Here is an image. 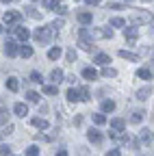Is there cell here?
Masks as SVG:
<instances>
[{
	"label": "cell",
	"mask_w": 154,
	"mask_h": 156,
	"mask_svg": "<svg viewBox=\"0 0 154 156\" xmlns=\"http://www.w3.org/2000/svg\"><path fill=\"white\" fill-rule=\"evenodd\" d=\"M59 5H61L59 0H44V7H46V9H56Z\"/></svg>",
	"instance_id": "d590c367"
},
{
	"label": "cell",
	"mask_w": 154,
	"mask_h": 156,
	"mask_svg": "<svg viewBox=\"0 0 154 156\" xmlns=\"http://www.w3.org/2000/svg\"><path fill=\"white\" fill-rule=\"evenodd\" d=\"M5 54L11 56V58L20 54V48H17V44L13 41V39H7V44H5Z\"/></svg>",
	"instance_id": "5b68a950"
},
{
	"label": "cell",
	"mask_w": 154,
	"mask_h": 156,
	"mask_svg": "<svg viewBox=\"0 0 154 156\" xmlns=\"http://www.w3.org/2000/svg\"><path fill=\"white\" fill-rule=\"evenodd\" d=\"M13 130H15V128H13V124H5V126H2V130H0V132H2V134L7 136V134H11Z\"/></svg>",
	"instance_id": "ab89813d"
},
{
	"label": "cell",
	"mask_w": 154,
	"mask_h": 156,
	"mask_svg": "<svg viewBox=\"0 0 154 156\" xmlns=\"http://www.w3.org/2000/svg\"><path fill=\"white\" fill-rule=\"evenodd\" d=\"M54 156H67V152H65V150H59V152H56Z\"/></svg>",
	"instance_id": "f907efd6"
},
{
	"label": "cell",
	"mask_w": 154,
	"mask_h": 156,
	"mask_svg": "<svg viewBox=\"0 0 154 156\" xmlns=\"http://www.w3.org/2000/svg\"><path fill=\"white\" fill-rule=\"evenodd\" d=\"M91 33H93V39H98V37L109 39V37H113V30H111V28H93Z\"/></svg>",
	"instance_id": "9c48e42d"
},
{
	"label": "cell",
	"mask_w": 154,
	"mask_h": 156,
	"mask_svg": "<svg viewBox=\"0 0 154 156\" xmlns=\"http://www.w3.org/2000/svg\"><path fill=\"white\" fill-rule=\"evenodd\" d=\"M143 2H150V0H143Z\"/></svg>",
	"instance_id": "9f6ffc18"
},
{
	"label": "cell",
	"mask_w": 154,
	"mask_h": 156,
	"mask_svg": "<svg viewBox=\"0 0 154 156\" xmlns=\"http://www.w3.org/2000/svg\"><path fill=\"white\" fill-rule=\"evenodd\" d=\"M137 76L141 78V80H150V78H152V69L150 67H139L137 69Z\"/></svg>",
	"instance_id": "ffe728a7"
},
{
	"label": "cell",
	"mask_w": 154,
	"mask_h": 156,
	"mask_svg": "<svg viewBox=\"0 0 154 156\" xmlns=\"http://www.w3.org/2000/svg\"><path fill=\"white\" fill-rule=\"evenodd\" d=\"M78 98H81V102H87L89 98H91L89 89H87V87H81V89H78Z\"/></svg>",
	"instance_id": "f1b7e54d"
},
{
	"label": "cell",
	"mask_w": 154,
	"mask_h": 156,
	"mask_svg": "<svg viewBox=\"0 0 154 156\" xmlns=\"http://www.w3.org/2000/svg\"><path fill=\"white\" fill-rule=\"evenodd\" d=\"M7 30H11L17 39H20V41H26V39L30 37V30H28V28H24V26H13V28H7Z\"/></svg>",
	"instance_id": "3957f363"
},
{
	"label": "cell",
	"mask_w": 154,
	"mask_h": 156,
	"mask_svg": "<svg viewBox=\"0 0 154 156\" xmlns=\"http://www.w3.org/2000/svg\"><path fill=\"white\" fill-rule=\"evenodd\" d=\"M35 141H50V136H46V134H39V132H37V134H35Z\"/></svg>",
	"instance_id": "ee69618b"
},
{
	"label": "cell",
	"mask_w": 154,
	"mask_h": 156,
	"mask_svg": "<svg viewBox=\"0 0 154 156\" xmlns=\"http://www.w3.org/2000/svg\"><path fill=\"white\" fill-rule=\"evenodd\" d=\"M81 124H83V117L76 115V117H74V126H81Z\"/></svg>",
	"instance_id": "bcb514c9"
},
{
	"label": "cell",
	"mask_w": 154,
	"mask_h": 156,
	"mask_svg": "<svg viewBox=\"0 0 154 156\" xmlns=\"http://www.w3.org/2000/svg\"><path fill=\"white\" fill-rule=\"evenodd\" d=\"M128 2H130V0H128Z\"/></svg>",
	"instance_id": "680465c9"
},
{
	"label": "cell",
	"mask_w": 154,
	"mask_h": 156,
	"mask_svg": "<svg viewBox=\"0 0 154 156\" xmlns=\"http://www.w3.org/2000/svg\"><path fill=\"white\" fill-rule=\"evenodd\" d=\"M26 100L33 102V104H37V102H39V93H37V91H28L26 93Z\"/></svg>",
	"instance_id": "836d02e7"
},
{
	"label": "cell",
	"mask_w": 154,
	"mask_h": 156,
	"mask_svg": "<svg viewBox=\"0 0 154 156\" xmlns=\"http://www.w3.org/2000/svg\"><path fill=\"white\" fill-rule=\"evenodd\" d=\"M24 13H26V15H28L30 20H41V13L37 11L35 7H26V9H24Z\"/></svg>",
	"instance_id": "cb8c5ba5"
},
{
	"label": "cell",
	"mask_w": 154,
	"mask_h": 156,
	"mask_svg": "<svg viewBox=\"0 0 154 156\" xmlns=\"http://www.w3.org/2000/svg\"><path fill=\"white\" fill-rule=\"evenodd\" d=\"M22 20V13L20 11H5V24H17Z\"/></svg>",
	"instance_id": "8992f818"
},
{
	"label": "cell",
	"mask_w": 154,
	"mask_h": 156,
	"mask_svg": "<svg viewBox=\"0 0 154 156\" xmlns=\"http://www.w3.org/2000/svg\"><path fill=\"white\" fill-rule=\"evenodd\" d=\"M13 113H15L17 117H24V115H28V106L22 104V102H17V104L13 106Z\"/></svg>",
	"instance_id": "9a60e30c"
},
{
	"label": "cell",
	"mask_w": 154,
	"mask_h": 156,
	"mask_svg": "<svg viewBox=\"0 0 154 156\" xmlns=\"http://www.w3.org/2000/svg\"><path fill=\"white\" fill-rule=\"evenodd\" d=\"M139 141H141V143H145V145H150V143L154 141V134H152V130H150V128L139 130Z\"/></svg>",
	"instance_id": "ba28073f"
},
{
	"label": "cell",
	"mask_w": 154,
	"mask_h": 156,
	"mask_svg": "<svg viewBox=\"0 0 154 156\" xmlns=\"http://www.w3.org/2000/svg\"><path fill=\"white\" fill-rule=\"evenodd\" d=\"M150 69H152V74H154V61H152V63H150Z\"/></svg>",
	"instance_id": "f5cc1de1"
},
{
	"label": "cell",
	"mask_w": 154,
	"mask_h": 156,
	"mask_svg": "<svg viewBox=\"0 0 154 156\" xmlns=\"http://www.w3.org/2000/svg\"><path fill=\"white\" fill-rule=\"evenodd\" d=\"M124 126H126V122L122 119V117H113L111 119V128L113 130H124Z\"/></svg>",
	"instance_id": "44dd1931"
},
{
	"label": "cell",
	"mask_w": 154,
	"mask_h": 156,
	"mask_svg": "<svg viewBox=\"0 0 154 156\" xmlns=\"http://www.w3.org/2000/svg\"><path fill=\"white\" fill-rule=\"evenodd\" d=\"M0 2H5V5H9V2H15V0H0Z\"/></svg>",
	"instance_id": "816d5d0a"
},
{
	"label": "cell",
	"mask_w": 154,
	"mask_h": 156,
	"mask_svg": "<svg viewBox=\"0 0 154 156\" xmlns=\"http://www.w3.org/2000/svg\"><path fill=\"white\" fill-rule=\"evenodd\" d=\"M63 24H65V22H63V20H54V22H52L50 26H52L54 30H59V28H63Z\"/></svg>",
	"instance_id": "b9f144b4"
},
{
	"label": "cell",
	"mask_w": 154,
	"mask_h": 156,
	"mask_svg": "<svg viewBox=\"0 0 154 156\" xmlns=\"http://www.w3.org/2000/svg\"><path fill=\"white\" fill-rule=\"evenodd\" d=\"M78 154H81V156H89V152H87V147H78Z\"/></svg>",
	"instance_id": "7dc6e473"
},
{
	"label": "cell",
	"mask_w": 154,
	"mask_h": 156,
	"mask_svg": "<svg viewBox=\"0 0 154 156\" xmlns=\"http://www.w3.org/2000/svg\"><path fill=\"white\" fill-rule=\"evenodd\" d=\"M54 11L59 13V15H65V13H67V7H65V5H59V7L54 9Z\"/></svg>",
	"instance_id": "7bdbcfd3"
},
{
	"label": "cell",
	"mask_w": 154,
	"mask_h": 156,
	"mask_svg": "<svg viewBox=\"0 0 154 156\" xmlns=\"http://www.w3.org/2000/svg\"><path fill=\"white\" fill-rule=\"evenodd\" d=\"M76 17H78V22H81V24H85V26H87V24H91V20H93V13H91V11H81V13L76 15Z\"/></svg>",
	"instance_id": "7c38bea8"
},
{
	"label": "cell",
	"mask_w": 154,
	"mask_h": 156,
	"mask_svg": "<svg viewBox=\"0 0 154 156\" xmlns=\"http://www.w3.org/2000/svg\"><path fill=\"white\" fill-rule=\"evenodd\" d=\"M111 9H124V5H120V2H113V5H111Z\"/></svg>",
	"instance_id": "c3c4849f"
},
{
	"label": "cell",
	"mask_w": 154,
	"mask_h": 156,
	"mask_svg": "<svg viewBox=\"0 0 154 156\" xmlns=\"http://www.w3.org/2000/svg\"><path fill=\"white\" fill-rule=\"evenodd\" d=\"M106 156H122V154H120V150H109Z\"/></svg>",
	"instance_id": "f6af8a7d"
},
{
	"label": "cell",
	"mask_w": 154,
	"mask_h": 156,
	"mask_svg": "<svg viewBox=\"0 0 154 156\" xmlns=\"http://www.w3.org/2000/svg\"><path fill=\"white\" fill-rule=\"evenodd\" d=\"M124 24H126V22H124L122 17H113V20H111V26H113V28H122Z\"/></svg>",
	"instance_id": "e575fe53"
},
{
	"label": "cell",
	"mask_w": 154,
	"mask_h": 156,
	"mask_svg": "<svg viewBox=\"0 0 154 156\" xmlns=\"http://www.w3.org/2000/svg\"><path fill=\"white\" fill-rule=\"evenodd\" d=\"M59 56H61V48H50V52H48V58H50V61H56Z\"/></svg>",
	"instance_id": "d6a6232c"
},
{
	"label": "cell",
	"mask_w": 154,
	"mask_h": 156,
	"mask_svg": "<svg viewBox=\"0 0 154 156\" xmlns=\"http://www.w3.org/2000/svg\"><path fill=\"white\" fill-rule=\"evenodd\" d=\"M115 111V102L113 100H104L102 102V113H113Z\"/></svg>",
	"instance_id": "83f0119b"
},
{
	"label": "cell",
	"mask_w": 154,
	"mask_h": 156,
	"mask_svg": "<svg viewBox=\"0 0 154 156\" xmlns=\"http://www.w3.org/2000/svg\"><path fill=\"white\" fill-rule=\"evenodd\" d=\"M83 78H87V80H95V78H98V72H95L93 67H85L83 69Z\"/></svg>",
	"instance_id": "7402d4cb"
},
{
	"label": "cell",
	"mask_w": 154,
	"mask_h": 156,
	"mask_svg": "<svg viewBox=\"0 0 154 156\" xmlns=\"http://www.w3.org/2000/svg\"><path fill=\"white\" fill-rule=\"evenodd\" d=\"M54 28L52 26H41V28H37L35 33H33V37H35V41H39V44H50L52 41V37H54Z\"/></svg>",
	"instance_id": "6da1fadb"
},
{
	"label": "cell",
	"mask_w": 154,
	"mask_h": 156,
	"mask_svg": "<svg viewBox=\"0 0 154 156\" xmlns=\"http://www.w3.org/2000/svg\"><path fill=\"white\" fill-rule=\"evenodd\" d=\"M7 89L15 93L17 89H20V80H17V78H15V76H11V78H7Z\"/></svg>",
	"instance_id": "ac0fdd59"
},
{
	"label": "cell",
	"mask_w": 154,
	"mask_h": 156,
	"mask_svg": "<svg viewBox=\"0 0 154 156\" xmlns=\"http://www.w3.org/2000/svg\"><path fill=\"white\" fill-rule=\"evenodd\" d=\"M9 108L7 106H2V108H0V126H5V124H9Z\"/></svg>",
	"instance_id": "d4e9b609"
},
{
	"label": "cell",
	"mask_w": 154,
	"mask_h": 156,
	"mask_svg": "<svg viewBox=\"0 0 154 156\" xmlns=\"http://www.w3.org/2000/svg\"><path fill=\"white\" fill-rule=\"evenodd\" d=\"M109 134H111V139H113V141H117V143H128V141H130L128 132H124V130H111Z\"/></svg>",
	"instance_id": "277c9868"
},
{
	"label": "cell",
	"mask_w": 154,
	"mask_h": 156,
	"mask_svg": "<svg viewBox=\"0 0 154 156\" xmlns=\"http://www.w3.org/2000/svg\"><path fill=\"white\" fill-rule=\"evenodd\" d=\"M93 124L104 126V124H106V117H104V113H95V115H93Z\"/></svg>",
	"instance_id": "1f68e13d"
},
{
	"label": "cell",
	"mask_w": 154,
	"mask_h": 156,
	"mask_svg": "<svg viewBox=\"0 0 154 156\" xmlns=\"http://www.w3.org/2000/svg\"><path fill=\"white\" fill-rule=\"evenodd\" d=\"M150 95H152V87H150V85H145V87H141V89L137 91V100L145 102V100H148Z\"/></svg>",
	"instance_id": "30bf717a"
},
{
	"label": "cell",
	"mask_w": 154,
	"mask_h": 156,
	"mask_svg": "<svg viewBox=\"0 0 154 156\" xmlns=\"http://www.w3.org/2000/svg\"><path fill=\"white\" fill-rule=\"evenodd\" d=\"M124 37H126L128 44H134V41H137V37H139V30L137 28H126L124 30Z\"/></svg>",
	"instance_id": "8fae6325"
},
{
	"label": "cell",
	"mask_w": 154,
	"mask_h": 156,
	"mask_svg": "<svg viewBox=\"0 0 154 156\" xmlns=\"http://www.w3.org/2000/svg\"><path fill=\"white\" fill-rule=\"evenodd\" d=\"M41 91H44L46 95H56V93H59V87H56V85H44Z\"/></svg>",
	"instance_id": "484cf974"
},
{
	"label": "cell",
	"mask_w": 154,
	"mask_h": 156,
	"mask_svg": "<svg viewBox=\"0 0 154 156\" xmlns=\"http://www.w3.org/2000/svg\"><path fill=\"white\" fill-rule=\"evenodd\" d=\"M117 54H120L122 58H126V61H132V63H137V61H139V56L134 54V52H128V50H120Z\"/></svg>",
	"instance_id": "e0dca14e"
},
{
	"label": "cell",
	"mask_w": 154,
	"mask_h": 156,
	"mask_svg": "<svg viewBox=\"0 0 154 156\" xmlns=\"http://www.w3.org/2000/svg\"><path fill=\"white\" fill-rule=\"evenodd\" d=\"M67 100L70 102H76V100H81V98H78V89H67Z\"/></svg>",
	"instance_id": "4dcf8cb0"
},
{
	"label": "cell",
	"mask_w": 154,
	"mask_h": 156,
	"mask_svg": "<svg viewBox=\"0 0 154 156\" xmlns=\"http://www.w3.org/2000/svg\"><path fill=\"white\" fill-rule=\"evenodd\" d=\"M102 76H104V78H115V76H117V69H113V67L104 65V69H102Z\"/></svg>",
	"instance_id": "f546056e"
},
{
	"label": "cell",
	"mask_w": 154,
	"mask_h": 156,
	"mask_svg": "<svg viewBox=\"0 0 154 156\" xmlns=\"http://www.w3.org/2000/svg\"><path fill=\"white\" fill-rule=\"evenodd\" d=\"M65 58H67V63H74V61H76V50H74V48H72V50H67Z\"/></svg>",
	"instance_id": "f35d334b"
},
{
	"label": "cell",
	"mask_w": 154,
	"mask_h": 156,
	"mask_svg": "<svg viewBox=\"0 0 154 156\" xmlns=\"http://www.w3.org/2000/svg\"><path fill=\"white\" fill-rule=\"evenodd\" d=\"M2 30H5V28H2V24H0V33H2Z\"/></svg>",
	"instance_id": "11a10c76"
},
{
	"label": "cell",
	"mask_w": 154,
	"mask_h": 156,
	"mask_svg": "<svg viewBox=\"0 0 154 156\" xmlns=\"http://www.w3.org/2000/svg\"><path fill=\"white\" fill-rule=\"evenodd\" d=\"M76 2H78V0H76Z\"/></svg>",
	"instance_id": "6f0895ef"
},
{
	"label": "cell",
	"mask_w": 154,
	"mask_h": 156,
	"mask_svg": "<svg viewBox=\"0 0 154 156\" xmlns=\"http://www.w3.org/2000/svg\"><path fill=\"white\" fill-rule=\"evenodd\" d=\"M41 80H44L41 72H33V74H30V83H41Z\"/></svg>",
	"instance_id": "8d00e7d4"
},
{
	"label": "cell",
	"mask_w": 154,
	"mask_h": 156,
	"mask_svg": "<svg viewBox=\"0 0 154 156\" xmlns=\"http://www.w3.org/2000/svg\"><path fill=\"white\" fill-rule=\"evenodd\" d=\"M30 124H33L35 128H39V130H48V122L44 119V117H33Z\"/></svg>",
	"instance_id": "5bb4252c"
},
{
	"label": "cell",
	"mask_w": 154,
	"mask_h": 156,
	"mask_svg": "<svg viewBox=\"0 0 154 156\" xmlns=\"http://www.w3.org/2000/svg\"><path fill=\"white\" fill-rule=\"evenodd\" d=\"M63 78H65V74H63L61 69H52V72H50V80H52L54 85H59V83H63Z\"/></svg>",
	"instance_id": "4fadbf2b"
},
{
	"label": "cell",
	"mask_w": 154,
	"mask_h": 156,
	"mask_svg": "<svg viewBox=\"0 0 154 156\" xmlns=\"http://www.w3.org/2000/svg\"><path fill=\"white\" fill-rule=\"evenodd\" d=\"M78 39H81V41H93V33L87 30V28H81L78 30Z\"/></svg>",
	"instance_id": "d6986e66"
},
{
	"label": "cell",
	"mask_w": 154,
	"mask_h": 156,
	"mask_svg": "<svg viewBox=\"0 0 154 156\" xmlns=\"http://www.w3.org/2000/svg\"><path fill=\"white\" fill-rule=\"evenodd\" d=\"M2 136H5V134H2V132H0V141H2Z\"/></svg>",
	"instance_id": "db71d44e"
},
{
	"label": "cell",
	"mask_w": 154,
	"mask_h": 156,
	"mask_svg": "<svg viewBox=\"0 0 154 156\" xmlns=\"http://www.w3.org/2000/svg\"><path fill=\"white\" fill-rule=\"evenodd\" d=\"M93 63H98V65H109V63H111V56L104 54V52H100V54H95Z\"/></svg>",
	"instance_id": "2e32d148"
},
{
	"label": "cell",
	"mask_w": 154,
	"mask_h": 156,
	"mask_svg": "<svg viewBox=\"0 0 154 156\" xmlns=\"http://www.w3.org/2000/svg\"><path fill=\"white\" fill-rule=\"evenodd\" d=\"M152 20H154L152 13L141 11V9H134V13H132V24H134V26H139V24H150Z\"/></svg>",
	"instance_id": "7a4b0ae2"
},
{
	"label": "cell",
	"mask_w": 154,
	"mask_h": 156,
	"mask_svg": "<svg viewBox=\"0 0 154 156\" xmlns=\"http://www.w3.org/2000/svg\"><path fill=\"white\" fill-rule=\"evenodd\" d=\"M85 2H87V5H91V7H95V5L100 2V0H85Z\"/></svg>",
	"instance_id": "681fc988"
},
{
	"label": "cell",
	"mask_w": 154,
	"mask_h": 156,
	"mask_svg": "<svg viewBox=\"0 0 154 156\" xmlns=\"http://www.w3.org/2000/svg\"><path fill=\"white\" fill-rule=\"evenodd\" d=\"M0 156H11V147L9 145H0Z\"/></svg>",
	"instance_id": "60d3db41"
},
{
	"label": "cell",
	"mask_w": 154,
	"mask_h": 156,
	"mask_svg": "<svg viewBox=\"0 0 154 156\" xmlns=\"http://www.w3.org/2000/svg\"><path fill=\"white\" fill-rule=\"evenodd\" d=\"M87 139H89L91 143H95V145H98V143H102V139H104V136H102V132H100L98 128H91V130L87 132Z\"/></svg>",
	"instance_id": "52a82bcc"
},
{
	"label": "cell",
	"mask_w": 154,
	"mask_h": 156,
	"mask_svg": "<svg viewBox=\"0 0 154 156\" xmlns=\"http://www.w3.org/2000/svg\"><path fill=\"white\" fill-rule=\"evenodd\" d=\"M20 56L30 58V56H33V48H30V46H26V44H24V46H20Z\"/></svg>",
	"instance_id": "4316f807"
},
{
	"label": "cell",
	"mask_w": 154,
	"mask_h": 156,
	"mask_svg": "<svg viewBox=\"0 0 154 156\" xmlns=\"http://www.w3.org/2000/svg\"><path fill=\"white\" fill-rule=\"evenodd\" d=\"M143 117H145L143 111H132V113H130V122H132V124H139V122H143Z\"/></svg>",
	"instance_id": "603a6c76"
},
{
	"label": "cell",
	"mask_w": 154,
	"mask_h": 156,
	"mask_svg": "<svg viewBox=\"0 0 154 156\" xmlns=\"http://www.w3.org/2000/svg\"><path fill=\"white\" fill-rule=\"evenodd\" d=\"M26 156H39V147H37V145L26 147Z\"/></svg>",
	"instance_id": "74e56055"
}]
</instances>
